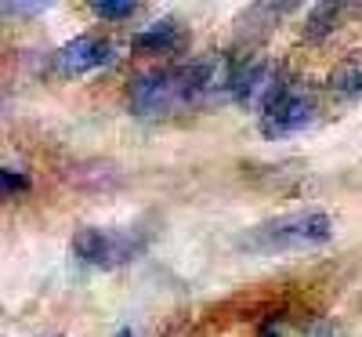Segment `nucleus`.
Here are the masks:
<instances>
[{
	"label": "nucleus",
	"mask_w": 362,
	"mask_h": 337,
	"mask_svg": "<svg viewBox=\"0 0 362 337\" xmlns=\"http://www.w3.org/2000/svg\"><path fill=\"white\" fill-rule=\"evenodd\" d=\"M232 73H235V62L225 55L167 66V69L138 76L127 91V105L134 116H170L185 105H199L206 98L228 95Z\"/></svg>",
	"instance_id": "obj_1"
},
{
	"label": "nucleus",
	"mask_w": 362,
	"mask_h": 337,
	"mask_svg": "<svg viewBox=\"0 0 362 337\" xmlns=\"http://www.w3.org/2000/svg\"><path fill=\"white\" fill-rule=\"evenodd\" d=\"M334 236V222L326 218L322 210H297V214H283L276 222L257 225L243 247L272 254V251H300V247H319Z\"/></svg>",
	"instance_id": "obj_2"
},
{
	"label": "nucleus",
	"mask_w": 362,
	"mask_h": 337,
	"mask_svg": "<svg viewBox=\"0 0 362 337\" xmlns=\"http://www.w3.org/2000/svg\"><path fill=\"white\" fill-rule=\"evenodd\" d=\"M145 251V236L134 229H80L73 236V254L90 268H116Z\"/></svg>",
	"instance_id": "obj_3"
},
{
	"label": "nucleus",
	"mask_w": 362,
	"mask_h": 337,
	"mask_svg": "<svg viewBox=\"0 0 362 337\" xmlns=\"http://www.w3.org/2000/svg\"><path fill=\"white\" fill-rule=\"evenodd\" d=\"M283 84H279V73L272 69L264 58H247V62H235V73H232V91L228 95L239 102V105H250V109H268L283 95Z\"/></svg>",
	"instance_id": "obj_4"
},
{
	"label": "nucleus",
	"mask_w": 362,
	"mask_h": 337,
	"mask_svg": "<svg viewBox=\"0 0 362 337\" xmlns=\"http://www.w3.org/2000/svg\"><path fill=\"white\" fill-rule=\"evenodd\" d=\"M312 113H315L312 98L297 95V91H283V95L261 113V135H264V138L293 135V131H300V127L312 124Z\"/></svg>",
	"instance_id": "obj_5"
},
{
	"label": "nucleus",
	"mask_w": 362,
	"mask_h": 337,
	"mask_svg": "<svg viewBox=\"0 0 362 337\" xmlns=\"http://www.w3.org/2000/svg\"><path fill=\"white\" fill-rule=\"evenodd\" d=\"M109 58H112L109 40H102V37H76V40H69L66 47H58L54 69L62 73V76H83V73H90V69L105 66Z\"/></svg>",
	"instance_id": "obj_6"
},
{
	"label": "nucleus",
	"mask_w": 362,
	"mask_h": 337,
	"mask_svg": "<svg viewBox=\"0 0 362 337\" xmlns=\"http://www.w3.org/2000/svg\"><path fill=\"white\" fill-rule=\"evenodd\" d=\"M138 51H153V55H160V51H174L177 44H181V29H177V22H156V25H148V29H141V33H134V40H131Z\"/></svg>",
	"instance_id": "obj_7"
},
{
	"label": "nucleus",
	"mask_w": 362,
	"mask_h": 337,
	"mask_svg": "<svg viewBox=\"0 0 362 337\" xmlns=\"http://www.w3.org/2000/svg\"><path fill=\"white\" fill-rule=\"evenodd\" d=\"M344 11H348L344 4H315L308 11V22H305V37L308 40H322L326 33H334Z\"/></svg>",
	"instance_id": "obj_8"
},
{
	"label": "nucleus",
	"mask_w": 362,
	"mask_h": 337,
	"mask_svg": "<svg viewBox=\"0 0 362 337\" xmlns=\"http://www.w3.org/2000/svg\"><path fill=\"white\" fill-rule=\"evenodd\" d=\"M329 87H334L337 95H351V91H362V55L348 58L341 69H334V76H329Z\"/></svg>",
	"instance_id": "obj_9"
},
{
	"label": "nucleus",
	"mask_w": 362,
	"mask_h": 337,
	"mask_svg": "<svg viewBox=\"0 0 362 337\" xmlns=\"http://www.w3.org/2000/svg\"><path fill=\"white\" fill-rule=\"evenodd\" d=\"M98 18H112V22H119V18H131L134 11H138V4H112V0H102V4H95L90 8Z\"/></svg>",
	"instance_id": "obj_10"
},
{
	"label": "nucleus",
	"mask_w": 362,
	"mask_h": 337,
	"mask_svg": "<svg viewBox=\"0 0 362 337\" xmlns=\"http://www.w3.org/2000/svg\"><path fill=\"white\" fill-rule=\"evenodd\" d=\"M0 178H4V193H8V196L25 189V178H22V174H15L11 167H4V171H0Z\"/></svg>",
	"instance_id": "obj_11"
},
{
	"label": "nucleus",
	"mask_w": 362,
	"mask_h": 337,
	"mask_svg": "<svg viewBox=\"0 0 362 337\" xmlns=\"http://www.w3.org/2000/svg\"><path fill=\"white\" fill-rule=\"evenodd\" d=\"M0 11L4 15H33V11H40V4H4Z\"/></svg>",
	"instance_id": "obj_12"
},
{
	"label": "nucleus",
	"mask_w": 362,
	"mask_h": 337,
	"mask_svg": "<svg viewBox=\"0 0 362 337\" xmlns=\"http://www.w3.org/2000/svg\"><path fill=\"white\" fill-rule=\"evenodd\" d=\"M308 337H337V326H334V323H319Z\"/></svg>",
	"instance_id": "obj_13"
},
{
	"label": "nucleus",
	"mask_w": 362,
	"mask_h": 337,
	"mask_svg": "<svg viewBox=\"0 0 362 337\" xmlns=\"http://www.w3.org/2000/svg\"><path fill=\"white\" fill-rule=\"evenodd\" d=\"M261 337H283V326H276V323H264V326H261Z\"/></svg>",
	"instance_id": "obj_14"
},
{
	"label": "nucleus",
	"mask_w": 362,
	"mask_h": 337,
	"mask_svg": "<svg viewBox=\"0 0 362 337\" xmlns=\"http://www.w3.org/2000/svg\"><path fill=\"white\" fill-rule=\"evenodd\" d=\"M116 337H138V333H134V330H119Z\"/></svg>",
	"instance_id": "obj_15"
}]
</instances>
